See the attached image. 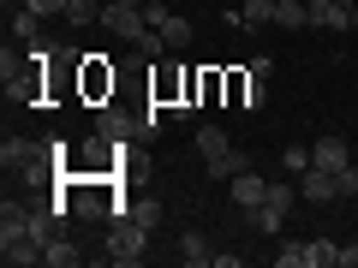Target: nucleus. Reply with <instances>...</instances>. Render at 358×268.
Returning <instances> with one entry per match:
<instances>
[{"label":"nucleus","instance_id":"obj_14","mask_svg":"<svg viewBox=\"0 0 358 268\" xmlns=\"http://www.w3.org/2000/svg\"><path fill=\"white\" fill-rule=\"evenodd\" d=\"M209 256H215V251H209V244H203V232H185V239H179V262H192V268H203Z\"/></svg>","mask_w":358,"mask_h":268},{"label":"nucleus","instance_id":"obj_4","mask_svg":"<svg viewBox=\"0 0 358 268\" xmlns=\"http://www.w3.org/2000/svg\"><path fill=\"white\" fill-rule=\"evenodd\" d=\"M310 6V24L317 30H358V0H305Z\"/></svg>","mask_w":358,"mask_h":268},{"label":"nucleus","instance_id":"obj_19","mask_svg":"<svg viewBox=\"0 0 358 268\" xmlns=\"http://www.w3.org/2000/svg\"><path fill=\"white\" fill-rule=\"evenodd\" d=\"M245 18L251 24H275V0H245Z\"/></svg>","mask_w":358,"mask_h":268},{"label":"nucleus","instance_id":"obj_10","mask_svg":"<svg viewBox=\"0 0 358 268\" xmlns=\"http://www.w3.org/2000/svg\"><path fill=\"white\" fill-rule=\"evenodd\" d=\"M275 24H281V30H305L310 24V6H305V0H275Z\"/></svg>","mask_w":358,"mask_h":268},{"label":"nucleus","instance_id":"obj_7","mask_svg":"<svg viewBox=\"0 0 358 268\" xmlns=\"http://www.w3.org/2000/svg\"><path fill=\"white\" fill-rule=\"evenodd\" d=\"M299 197H305V203H334V197H341V191H334V173L310 161L305 173H299Z\"/></svg>","mask_w":358,"mask_h":268},{"label":"nucleus","instance_id":"obj_22","mask_svg":"<svg viewBox=\"0 0 358 268\" xmlns=\"http://www.w3.org/2000/svg\"><path fill=\"white\" fill-rule=\"evenodd\" d=\"M334 191H341V197H358V167H352V161L334 173Z\"/></svg>","mask_w":358,"mask_h":268},{"label":"nucleus","instance_id":"obj_3","mask_svg":"<svg viewBox=\"0 0 358 268\" xmlns=\"http://www.w3.org/2000/svg\"><path fill=\"white\" fill-rule=\"evenodd\" d=\"M150 131H162L155 107L150 114H126V107H102L96 114V137H108V143H131V137H150Z\"/></svg>","mask_w":358,"mask_h":268},{"label":"nucleus","instance_id":"obj_12","mask_svg":"<svg viewBox=\"0 0 358 268\" xmlns=\"http://www.w3.org/2000/svg\"><path fill=\"white\" fill-rule=\"evenodd\" d=\"M42 262H48V268H78V262H84V251H78V244L60 232V239L48 244V256H42Z\"/></svg>","mask_w":358,"mask_h":268},{"label":"nucleus","instance_id":"obj_2","mask_svg":"<svg viewBox=\"0 0 358 268\" xmlns=\"http://www.w3.org/2000/svg\"><path fill=\"white\" fill-rule=\"evenodd\" d=\"M0 167H6V173H18V179H42L48 167H60V161H54V143L6 137V143H0Z\"/></svg>","mask_w":358,"mask_h":268},{"label":"nucleus","instance_id":"obj_21","mask_svg":"<svg viewBox=\"0 0 358 268\" xmlns=\"http://www.w3.org/2000/svg\"><path fill=\"white\" fill-rule=\"evenodd\" d=\"M84 89H90V96H102V89H114V72H102V66H90V72H84Z\"/></svg>","mask_w":358,"mask_h":268},{"label":"nucleus","instance_id":"obj_6","mask_svg":"<svg viewBox=\"0 0 358 268\" xmlns=\"http://www.w3.org/2000/svg\"><path fill=\"white\" fill-rule=\"evenodd\" d=\"M227 89H233V107H239V114H257V107H263V77H257L251 66H245V72H227Z\"/></svg>","mask_w":358,"mask_h":268},{"label":"nucleus","instance_id":"obj_17","mask_svg":"<svg viewBox=\"0 0 358 268\" xmlns=\"http://www.w3.org/2000/svg\"><path fill=\"white\" fill-rule=\"evenodd\" d=\"M275 268H310V244H299V239H287L281 251H275Z\"/></svg>","mask_w":358,"mask_h":268},{"label":"nucleus","instance_id":"obj_23","mask_svg":"<svg viewBox=\"0 0 358 268\" xmlns=\"http://www.w3.org/2000/svg\"><path fill=\"white\" fill-rule=\"evenodd\" d=\"M341 268H358V244H341Z\"/></svg>","mask_w":358,"mask_h":268},{"label":"nucleus","instance_id":"obj_1","mask_svg":"<svg viewBox=\"0 0 358 268\" xmlns=\"http://www.w3.org/2000/svg\"><path fill=\"white\" fill-rule=\"evenodd\" d=\"M143 256H150V227H143V221H131V215L108 221V262H120V268H138Z\"/></svg>","mask_w":358,"mask_h":268},{"label":"nucleus","instance_id":"obj_16","mask_svg":"<svg viewBox=\"0 0 358 268\" xmlns=\"http://www.w3.org/2000/svg\"><path fill=\"white\" fill-rule=\"evenodd\" d=\"M310 244V268H341V244L334 239H305Z\"/></svg>","mask_w":358,"mask_h":268},{"label":"nucleus","instance_id":"obj_5","mask_svg":"<svg viewBox=\"0 0 358 268\" xmlns=\"http://www.w3.org/2000/svg\"><path fill=\"white\" fill-rule=\"evenodd\" d=\"M227 191H233V203H239L245 215H257V209H263V197H268V179L245 167V173H233V179H227Z\"/></svg>","mask_w":358,"mask_h":268},{"label":"nucleus","instance_id":"obj_18","mask_svg":"<svg viewBox=\"0 0 358 268\" xmlns=\"http://www.w3.org/2000/svg\"><path fill=\"white\" fill-rule=\"evenodd\" d=\"M126 215H131V221H143V227H162V203H155V197H131Z\"/></svg>","mask_w":358,"mask_h":268},{"label":"nucleus","instance_id":"obj_24","mask_svg":"<svg viewBox=\"0 0 358 268\" xmlns=\"http://www.w3.org/2000/svg\"><path fill=\"white\" fill-rule=\"evenodd\" d=\"M120 6H150V0H120Z\"/></svg>","mask_w":358,"mask_h":268},{"label":"nucleus","instance_id":"obj_11","mask_svg":"<svg viewBox=\"0 0 358 268\" xmlns=\"http://www.w3.org/2000/svg\"><path fill=\"white\" fill-rule=\"evenodd\" d=\"M245 221H251V232H263V239H275V232L287 227V209H275V203H263V209H257V215H245Z\"/></svg>","mask_w":358,"mask_h":268},{"label":"nucleus","instance_id":"obj_15","mask_svg":"<svg viewBox=\"0 0 358 268\" xmlns=\"http://www.w3.org/2000/svg\"><path fill=\"white\" fill-rule=\"evenodd\" d=\"M102 6L108 0H72L66 6V24H102Z\"/></svg>","mask_w":358,"mask_h":268},{"label":"nucleus","instance_id":"obj_13","mask_svg":"<svg viewBox=\"0 0 358 268\" xmlns=\"http://www.w3.org/2000/svg\"><path fill=\"white\" fill-rule=\"evenodd\" d=\"M13 36H18V42H36V36H42V13H30V6H13Z\"/></svg>","mask_w":358,"mask_h":268},{"label":"nucleus","instance_id":"obj_8","mask_svg":"<svg viewBox=\"0 0 358 268\" xmlns=\"http://www.w3.org/2000/svg\"><path fill=\"white\" fill-rule=\"evenodd\" d=\"M346 155H352V149H346V137H317V143H310V161L329 167V173H341Z\"/></svg>","mask_w":358,"mask_h":268},{"label":"nucleus","instance_id":"obj_20","mask_svg":"<svg viewBox=\"0 0 358 268\" xmlns=\"http://www.w3.org/2000/svg\"><path fill=\"white\" fill-rule=\"evenodd\" d=\"M281 167H287V173H305V167H310V149H299V143H293V149H281Z\"/></svg>","mask_w":358,"mask_h":268},{"label":"nucleus","instance_id":"obj_9","mask_svg":"<svg viewBox=\"0 0 358 268\" xmlns=\"http://www.w3.org/2000/svg\"><path fill=\"white\" fill-rule=\"evenodd\" d=\"M227 149H233V143H227V131H221V126H197V155H203V167L221 161Z\"/></svg>","mask_w":358,"mask_h":268}]
</instances>
